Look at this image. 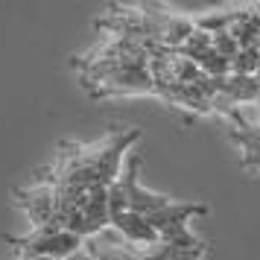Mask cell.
<instances>
[{
    "mask_svg": "<svg viewBox=\"0 0 260 260\" xmlns=\"http://www.w3.org/2000/svg\"><path fill=\"white\" fill-rule=\"evenodd\" d=\"M15 205L24 211L29 219V228H50V231H64L61 228V208L59 193L44 181H32L29 187L15 190Z\"/></svg>",
    "mask_w": 260,
    "mask_h": 260,
    "instance_id": "cell-3",
    "label": "cell"
},
{
    "mask_svg": "<svg viewBox=\"0 0 260 260\" xmlns=\"http://www.w3.org/2000/svg\"><path fill=\"white\" fill-rule=\"evenodd\" d=\"M251 106H254V120H248V123H254V126H260V96L254 100V103H251Z\"/></svg>",
    "mask_w": 260,
    "mask_h": 260,
    "instance_id": "cell-8",
    "label": "cell"
},
{
    "mask_svg": "<svg viewBox=\"0 0 260 260\" xmlns=\"http://www.w3.org/2000/svg\"><path fill=\"white\" fill-rule=\"evenodd\" d=\"M257 76H260V71H257Z\"/></svg>",
    "mask_w": 260,
    "mask_h": 260,
    "instance_id": "cell-10",
    "label": "cell"
},
{
    "mask_svg": "<svg viewBox=\"0 0 260 260\" xmlns=\"http://www.w3.org/2000/svg\"><path fill=\"white\" fill-rule=\"evenodd\" d=\"M141 141V129H111L103 141L94 143H59L56 161L38 173L36 181L53 184L59 190H88V187H108L120 178L123 158L132 152V146Z\"/></svg>",
    "mask_w": 260,
    "mask_h": 260,
    "instance_id": "cell-1",
    "label": "cell"
},
{
    "mask_svg": "<svg viewBox=\"0 0 260 260\" xmlns=\"http://www.w3.org/2000/svg\"><path fill=\"white\" fill-rule=\"evenodd\" d=\"M208 213V205H202V202H170L167 208H161L158 213L152 216H146V222L155 228V234H158V243L161 240H181V237L190 234V225L196 216H205Z\"/></svg>",
    "mask_w": 260,
    "mask_h": 260,
    "instance_id": "cell-5",
    "label": "cell"
},
{
    "mask_svg": "<svg viewBox=\"0 0 260 260\" xmlns=\"http://www.w3.org/2000/svg\"><path fill=\"white\" fill-rule=\"evenodd\" d=\"M254 12H257V18H260V3H254Z\"/></svg>",
    "mask_w": 260,
    "mask_h": 260,
    "instance_id": "cell-9",
    "label": "cell"
},
{
    "mask_svg": "<svg viewBox=\"0 0 260 260\" xmlns=\"http://www.w3.org/2000/svg\"><path fill=\"white\" fill-rule=\"evenodd\" d=\"M222 117L231 123L228 135H231V141L240 149V164L246 167V170H251V173H260V126L248 123L240 108L225 111Z\"/></svg>",
    "mask_w": 260,
    "mask_h": 260,
    "instance_id": "cell-6",
    "label": "cell"
},
{
    "mask_svg": "<svg viewBox=\"0 0 260 260\" xmlns=\"http://www.w3.org/2000/svg\"><path fill=\"white\" fill-rule=\"evenodd\" d=\"M3 243L18 257H41V260H68L71 254L82 251L85 240L71 231H50V228H29V234L12 237L3 234Z\"/></svg>",
    "mask_w": 260,
    "mask_h": 260,
    "instance_id": "cell-2",
    "label": "cell"
},
{
    "mask_svg": "<svg viewBox=\"0 0 260 260\" xmlns=\"http://www.w3.org/2000/svg\"><path fill=\"white\" fill-rule=\"evenodd\" d=\"M108 228H114L123 243H132V246H138V248H149V246H155V243H158L155 228L146 222V216H141V213L126 211L123 216H117L114 222L108 225Z\"/></svg>",
    "mask_w": 260,
    "mask_h": 260,
    "instance_id": "cell-7",
    "label": "cell"
},
{
    "mask_svg": "<svg viewBox=\"0 0 260 260\" xmlns=\"http://www.w3.org/2000/svg\"><path fill=\"white\" fill-rule=\"evenodd\" d=\"M120 184H123V193H126V208L132 213H141V216H152L173 202L164 193H155V190L141 184V155L138 152H132L129 167L120 170Z\"/></svg>",
    "mask_w": 260,
    "mask_h": 260,
    "instance_id": "cell-4",
    "label": "cell"
}]
</instances>
